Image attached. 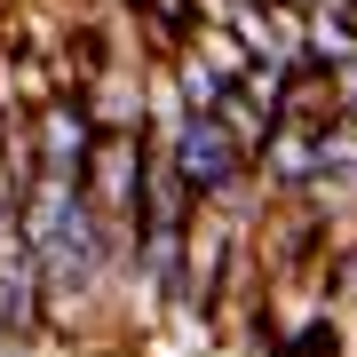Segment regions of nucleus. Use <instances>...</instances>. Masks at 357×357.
<instances>
[{
    "label": "nucleus",
    "mask_w": 357,
    "mask_h": 357,
    "mask_svg": "<svg viewBox=\"0 0 357 357\" xmlns=\"http://www.w3.org/2000/svg\"><path fill=\"white\" fill-rule=\"evenodd\" d=\"M270 357H349V326H342V310H294V318L270 333Z\"/></svg>",
    "instance_id": "nucleus-7"
},
{
    "label": "nucleus",
    "mask_w": 357,
    "mask_h": 357,
    "mask_svg": "<svg viewBox=\"0 0 357 357\" xmlns=\"http://www.w3.org/2000/svg\"><path fill=\"white\" fill-rule=\"evenodd\" d=\"M88 206L103 222H119L128 230L135 222V206H143V135H96V159H88Z\"/></svg>",
    "instance_id": "nucleus-5"
},
{
    "label": "nucleus",
    "mask_w": 357,
    "mask_h": 357,
    "mask_svg": "<svg viewBox=\"0 0 357 357\" xmlns=\"http://www.w3.org/2000/svg\"><path fill=\"white\" fill-rule=\"evenodd\" d=\"M79 103H88L96 135H143V64H96Z\"/></svg>",
    "instance_id": "nucleus-6"
},
{
    "label": "nucleus",
    "mask_w": 357,
    "mask_h": 357,
    "mask_svg": "<svg viewBox=\"0 0 357 357\" xmlns=\"http://www.w3.org/2000/svg\"><path fill=\"white\" fill-rule=\"evenodd\" d=\"M326 8H342V16H357V0H326Z\"/></svg>",
    "instance_id": "nucleus-8"
},
{
    "label": "nucleus",
    "mask_w": 357,
    "mask_h": 357,
    "mask_svg": "<svg viewBox=\"0 0 357 357\" xmlns=\"http://www.w3.org/2000/svg\"><path fill=\"white\" fill-rule=\"evenodd\" d=\"M24 238L40 278V326L48 342H88L96 326L128 318V230L103 222L88 191H24Z\"/></svg>",
    "instance_id": "nucleus-1"
},
{
    "label": "nucleus",
    "mask_w": 357,
    "mask_h": 357,
    "mask_svg": "<svg viewBox=\"0 0 357 357\" xmlns=\"http://www.w3.org/2000/svg\"><path fill=\"white\" fill-rule=\"evenodd\" d=\"M32 151H40V183H48V191H79V183H88V159H96L88 103L79 96H40L32 103Z\"/></svg>",
    "instance_id": "nucleus-4"
},
{
    "label": "nucleus",
    "mask_w": 357,
    "mask_h": 357,
    "mask_svg": "<svg viewBox=\"0 0 357 357\" xmlns=\"http://www.w3.org/2000/svg\"><path fill=\"white\" fill-rule=\"evenodd\" d=\"M40 278H32V238H24V206L0 199V349H40Z\"/></svg>",
    "instance_id": "nucleus-3"
},
{
    "label": "nucleus",
    "mask_w": 357,
    "mask_h": 357,
    "mask_svg": "<svg viewBox=\"0 0 357 357\" xmlns=\"http://www.w3.org/2000/svg\"><path fill=\"white\" fill-rule=\"evenodd\" d=\"M167 159H175V175H183L191 199H222L230 183L255 175V159H246V143L222 128V112H191L175 135H167Z\"/></svg>",
    "instance_id": "nucleus-2"
}]
</instances>
